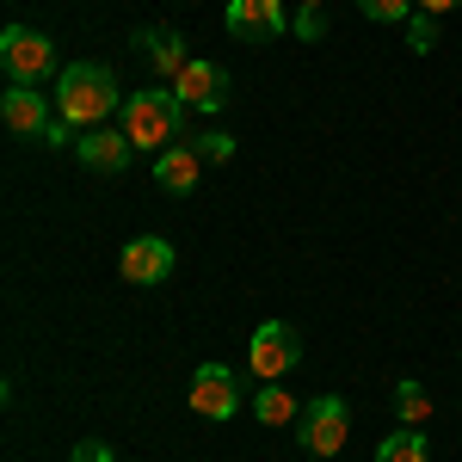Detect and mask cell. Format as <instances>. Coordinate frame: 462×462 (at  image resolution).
I'll return each instance as SVG.
<instances>
[{"label": "cell", "mask_w": 462, "mask_h": 462, "mask_svg": "<svg viewBox=\"0 0 462 462\" xmlns=\"http://www.w3.org/2000/svg\"><path fill=\"white\" fill-rule=\"evenodd\" d=\"M0 124H6L13 136H37V143H43V130L56 124V106H50L37 87H6V99H0Z\"/></svg>", "instance_id": "9c48e42d"}, {"label": "cell", "mask_w": 462, "mask_h": 462, "mask_svg": "<svg viewBox=\"0 0 462 462\" xmlns=\"http://www.w3.org/2000/svg\"><path fill=\"white\" fill-rule=\"evenodd\" d=\"M290 32L302 37V43H320V37H327V19H320V6H296V13H290Z\"/></svg>", "instance_id": "e0dca14e"}, {"label": "cell", "mask_w": 462, "mask_h": 462, "mask_svg": "<svg viewBox=\"0 0 462 462\" xmlns=\"http://www.w3.org/2000/svg\"><path fill=\"white\" fill-rule=\"evenodd\" d=\"M198 173H204V154L191 143H173L167 154H154V185H167L173 198H191L198 191Z\"/></svg>", "instance_id": "7c38bea8"}, {"label": "cell", "mask_w": 462, "mask_h": 462, "mask_svg": "<svg viewBox=\"0 0 462 462\" xmlns=\"http://www.w3.org/2000/svg\"><path fill=\"white\" fill-rule=\"evenodd\" d=\"M136 43L148 50V62H154V74H167V80H179V74H185V62H191V56H185V37H179V32H167V25H154V32H143Z\"/></svg>", "instance_id": "4fadbf2b"}, {"label": "cell", "mask_w": 462, "mask_h": 462, "mask_svg": "<svg viewBox=\"0 0 462 462\" xmlns=\"http://www.w3.org/2000/svg\"><path fill=\"white\" fill-rule=\"evenodd\" d=\"M247 364H253V376L284 383L290 370L302 364V339H296V327H284V320H259L253 339H247Z\"/></svg>", "instance_id": "5b68a950"}, {"label": "cell", "mask_w": 462, "mask_h": 462, "mask_svg": "<svg viewBox=\"0 0 462 462\" xmlns=\"http://www.w3.org/2000/svg\"><path fill=\"white\" fill-rule=\"evenodd\" d=\"M222 25L247 43H272V37H284V0H228Z\"/></svg>", "instance_id": "ba28073f"}, {"label": "cell", "mask_w": 462, "mask_h": 462, "mask_svg": "<svg viewBox=\"0 0 462 462\" xmlns=\"http://www.w3.org/2000/svg\"><path fill=\"white\" fill-rule=\"evenodd\" d=\"M413 6H420V13H431V19H438V13H450V6H462V0H413Z\"/></svg>", "instance_id": "7402d4cb"}, {"label": "cell", "mask_w": 462, "mask_h": 462, "mask_svg": "<svg viewBox=\"0 0 462 462\" xmlns=\"http://www.w3.org/2000/svg\"><path fill=\"white\" fill-rule=\"evenodd\" d=\"M69 462H111V444H99V438H80Z\"/></svg>", "instance_id": "44dd1931"}, {"label": "cell", "mask_w": 462, "mask_h": 462, "mask_svg": "<svg viewBox=\"0 0 462 462\" xmlns=\"http://www.w3.org/2000/svg\"><path fill=\"white\" fill-rule=\"evenodd\" d=\"M0 69L13 74V87H43L56 74V43L32 25H6L0 32Z\"/></svg>", "instance_id": "3957f363"}, {"label": "cell", "mask_w": 462, "mask_h": 462, "mask_svg": "<svg viewBox=\"0 0 462 462\" xmlns=\"http://www.w3.org/2000/svg\"><path fill=\"white\" fill-rule=\"evenodd\" d=\"M74 154H80V167H93V173H124L130 167V154H136V143L124 136V130H80V143H74Z\"/></svg>", "instance_id": "30bf717a"}, {"label": "cell", "mask_w": 462, "mask_h": 462, "mask_svg": "<svg viewBox=\"0 0 462 462\" xmlns=\"http://www.w3.org/2000/svg\"><path fill=\"white\" fill-rule=\"evenodd\" d=\"M253 420H259V426H296V420H302V407H296V394H290V389L265 383V389L253 394Z\"/></svg>", "instance_id": "5bb4252c"}, {"label": "cell", "mask_w": 462, "mask_h": 462, "mask_svg": "<svg viewBox=\"0 0 462 462\" xmlns=\"http://www.w3.org/2000/svg\"><path fill=\"white\" fill-rule=\"evenodd\" d=\"M117 265H124V278H130V284H161V278L173 272V247H167L161 235H136V241L124 247Z\"/></svg>", "instance_id": "8fae6325"}, {"label": "cell", "mask_w": 462, "mask_h": 462, "mask_svg": "<svg viewBox=\"0 0 462 462\" xmlns=\"http://www.w3.org/2000/svg\"><path fill=\"white\" fill-rule=\"evenodd\" d=\"M179 124H185V106L167 87H136L124 99V136L136 148H148V154H167L179 143Z\"/></svg>", "instance_id": "7a4b0ae2"}, {"label": "cell", "mask_w": 462, "mask_h": 462, "mask_svg": "<svg viewBox=\"0 0 462 462\" xmlns=\"http://www.w3.org/2000/svg\"><path fill=\"white\" fill-rule=\"evenodd\" d=\"M173 93H179V106L185 111H204V117H216V111L228 106V74L216 69V62H185V74L173 80Z\"/></svg>", "instance_id": "52a82bcc"}, {"label": "cell", "mask_w": 462, "mask_h": 462, "mask_svg": "<svg viewBox=\"0 0 462 462\" xmlns=\"http://www.w3.org/2000/svg\"><path fill=\"white\" fill-rule=\"evenodd\" d=\"M302 6H327V0H302Z\"/></svg>", "instance_id": "603a6c76"}, {"label": "cell", "mask_w": 462, "mask_h": 462, "mask_svg": "<svg viewBox=\"0 0 462 462\" xmlns=\"http://www.w3.org/2000/svg\"><path fill=\"white\" fill-rule=\"evenodd\" d=\"M431 43H438V19H431V13H407V50L426 56Z\"/></svg>", "instance_id": "ac0fdd59"}, {"label": "cell", "mask_w": 462, "mask_h": 462, "mask_svg": "<svg viewBox=\"0 0 462 462\" xmlns=\"http://www.w3.org/2000/svg\"><path fill=\"white\" fill-rule=\"evenodd\" d=\"M357 13H364V19H383V25H394V19L407 25V13H413V0H357Z\"/></svg>", "instance_id": "d6986e66"}, {"label": "cell", "mask_w": 462, "mask_h": 462, "mask_svg": "<svg viewBox=\"0 0 462 462\" xmlns=\"http://www.w3.org/2000/svg\"><path fill=\"white\" fill-rule=\"evenodd\" d=\"M376 462H431V444H426V431H413V426L389 431V438L376 444Z\"/></svg>", "instance_id": "9a60e30c"}, {"label": "cell", "mask_w": 462, "mask_h": 462, "mask_svg": "<svg viewBox=\"0 0 462 462\" xmlns=\"http://www.w3.org/2000/svg\"><path fill=\"white\" fill-rule=\"evenodd\" d=\"M346 426H352V407L339 394H320V401L302 407V420H296V444L309 457H339L346 450Z\"/></svg>", "instance_id": "277c9868"}, {"label": "cell", "mask_w": 462, "mask_h": 462, "mask_svg": "<svg viewBox=\"0 0 462 462\" xmlns=\"http://www.w3.org/2000/svg\"><path fill=\"white\" fill-rule=\"evenodd\" d=\"M198 154H204V161H228V154H235V136H222V130H204V136H198Z\"/></svg>", "instance_id": "ffe728a7"}, {"label": "cell", "mask_w": 462, "mask_h": 462, "mask_svg": "<svg viewBox=\"0 0 462 462\" xmlns=\"http://www.w3.org/2000/svg\"><path fill=\"white\" fill-rule=\"evenodd\" d=\"M185 407H191L198 420H235V413H241L235 370H222V364H204V370L191 376V389H185Z\"/></svg>", "instance_id": "8992f818"}, {"label": "cell", "mask_w": 462, "mask_h": 462, "mask_svg": "<svg viewBox=\"0 0 462 462\" xmlns=\"http://www.w3.org/2000/svg\"><path fill=\"white\" fill-rule=\"evenodd\" d=\"M394 407H401V426H420V420H431V394L420 389V383H401V389H394Z\"/></svg>", "instance_id": "2e32d148"}, {"label": "cell", "mask_w": 462, "mask_h": 462, "mask_svg": "<svg viewBox=\"0 0 462 462\" xmlns=\"http://www.w3.org/2000/svg\"><path fill=\"white\" fill-rule=\"evenodd\" d=\"M117 106H124V93L106 62H69L56 74V117H69L74 130H99Z\"/></svg>", "instance_id": "6da1fadb"}]
</instances>
